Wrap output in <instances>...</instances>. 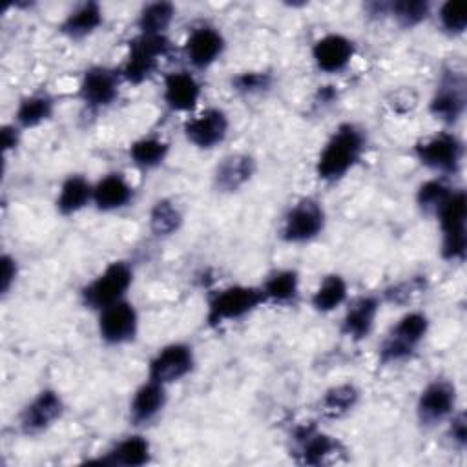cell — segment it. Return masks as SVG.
I'll return each mask as SVG.
<instances>
[{
  "instance_id": "cell-21",
  "label": "cell",
  "mask_w": 467,
  "mask_h": 467,
  "mask_svg": "<svg viewBox=\"0 0 467 467\" xmlns=\"http://www.w3.org/2000/svg\"><path fill=\"white\" fill-rule=\"evenodd\" d=\"M168 405V387L146 378L130 396L128 420L135 429L153 423Z\"/></svg>"
},
{
  "instance_id": "cell-29",
  "label": "cell",
  "mask_w": 467,
  "mask_h": 467,
  "mask_svg": "<svg viewBox=\"0 0 467 467\" xmlns=\"http://www.w3.org/2000/svg\"><path fill=\"white\" fill-rule=\"evenodd\" d=\"M170 155V142L155 133L137 137L128 144V159L142 171L161 168Z\"/></svg>"
},
{
  "instance_id": "cell-19",
  "label": "cell",
  "mask_w": 467,
  "mask_h": 467,
  "mask_svg": "<svg viewBox=\"0 0 467 467\" xmlns=\"http://www.w3.org/2000/svg\"><path fill=\"white\" fill-rule=\"evenodd\" d=\"M310 57L317 71L325 75H337L345 71L356 57V42L343 33H325L314 40Z\"/></svg>"
},
{
  "instance_id": "cell-34",
  "label": "cell",
  "mask_w": 467,
  "mask_h": 467,
  "mask_svg": "<svg viewBox=\"0 0 467 467\" xmlns=\"http://www.w3.org/2000/svg\"><path fill=\"white\" fill-rule=\"evenodd\" d=\"M452 190L454 186L447 182V177L434 175L418 184L414 193V202L423 215L434 217Z\"/></svg>"
},
{
  "instance_id": "cell-2",
  "label": "cell",
  "mask_w": 467,
  "mask_h": 467,
  "mask_svg": "<svg viewBox=\"0 0 467 467\" xmlns=\"http://www.w3.org/2000/svg\"><path fill=\"white\" fill-rule=\"evenodd\" d=\"M431 330V319L423 310H407L387 330L378 345V363L392 367L414 358Z\"/></svg>"
},
{
  "instance_id": "cell-1",
  "label": "cell",
  "mask_w": 467,
  "mask_h": 467,
  "mask_svg": "<svg viewBox=\"0 0 467 467\" xmlns=\"http://www.w3.org/2000/svg\"><path fill=\"white\" fill-rule=\"evenodd\" d=\"M367 150V130L356 122H339L323 142L314 173L317 181L334 184L345 179L363 159Z\"/></svg>"
},
{
  "instance_id": "cell-17",
  "label": "cell",
  "mask_w": 467,
  "mask_h": 467,
  "mask_svg": "<svg viewBox=\"0 0 467 467\" xmlns=\"http://www.w3.org/2000/svg\"><path fill=\"white\" fill-rule=\"evenodd\" d=\"M226 49V38L219 27L212 24L193 26L184 40L182 53L186 62L195 71H204L212 67Z\"/></svg>"
},
{
  "instance_id": "cell-42",
  "label": "cell",
  "mask_w": 467,
  "mask_h": 467,
  "mask_svg": "<svg viewBox=\"0 0 467 467\" xmlns=\"http://www.w3.org/2000/svg\"><path fill=\"white\" fill-rule=\"evenodd\" d=\"M0 139H2L4 153L15 151L22 140V130L15 122H7L0 130Z\"/></svg>"
},
{
  "instance_id": "cell-7",
  "label": "cell",
  "mask_w": 467,
  "mask_h": 467,
  "mask_svg": "<svg viewBox=\"0 0 467 467\" xmlns=\"http://www.w3.org/2000/svg\"><path fill=\"white\" fill-rule=\"evenodd\" d=\"M290 456L297 463L310 467L336 463L343 460L347 452L345 445L336 436L321 431L314 421H303L296 425L290 434Z\"/></svg>"
},
{
  "instance_id": "cell-33",
  "label": "cell",
  "mask_w": 467,
  "mask_h": 467,
  "mask_svg": "<svg viewBox=\"0 0 467 467\" xmlns=\"http://www.w3.org/2000/svg\"><path fill=\"white\" fill-rule=\"evenodd\" d=\"M182 223H184V213L181 206L168 197L157 199L148 212V228L151 235L161 239L175 235L182 228Z\"/></svg>"
},
{
  "instance_id": "cell-6",
  "label": "cell",
  "mask_w": 467,
  "mask_h": 467,
  "mask_svg": "<svg viewBox=\"0 0 467 467\" xmlns=\"http://www.w3.org/2000/svg\"><path fill=\"white\" fill-rule=\"evenodd\" d=\"M263 305L265 299L259 285H228L208 297L204 323L208 328H219L226 323L244 319Z\"/></svg>"
},
{
  "instance_id": "cell-28",
  "label": "cell",
  "mask_w": 467,
  "mask_h": 467,
  "mask_svg": "<svg viewBox=\"0 0 467 467\" xmlns=\"http://www.w3.org/2000/svg\"><path fill=\"white\" fill-rule=\"evenodd\" d=\"M57 109V100L49 91H33L24 95L13 113V122L22 130H35L51 120Z\"/></svg>"
},
{
  "instance_id": "cell-37",
  "label": "cell",
  "mask_w": 467,
  "mask_h": 467,
  "mask_svg": "<svg viewBox=\"0 0 467 467\" xmlns=\"http://www.w3.org/2000/svg\"><path fill=\"white\" fill-rule=\"evenodd\" d=\"M274 73L268 69H246L230 78V88L241 97H257L272 89Z\"/></svg>"
},
{
  "instance_id": "cell-22",
  "label": "cell",
  "mask_w": 467,
  "mask_h": 467,
  "mask_svg": "<svg viewBox=\"0 0 467 467\" xmlns=\"http://www.w3.org/2000/svg\"><path fill=\"white\" fill-rule=\"evenodd\" d=\"M202 97V84L190 69H175L162 77V102L173 113H192Z\"/></svg>"
},
{
  "instance_id": "cell-41",
  "label": "cell",
  "mask_w": 467,
  "mask_h": 467,
  "mask_svg": "<svg viewBox=\"0 0 467 467\" xmlns=\"http://www.w3.org/2000/svg\"><path fill=\"white\" fill-rule=\"evenodd\" d=\"M0 296L5 297L11 288L15 286L16 279H18V274H20V266H18V261L16 257H13L11 254H2L0 257Z\"/></svg>"
},
{
  "instance_id": "cell-43",
  "label": "cell",
  "mask_w": 467,
  "mask_h": 467,
  "mask_svg": "<svg viewBox=\"0 0 467 467\" xmlns=\"http://www.w3.org/2000/svg\"><path fill=\"white\" fill-rule=\"evenodd\" d=\"M337 100V89L336 86H319L317 93H316V102L317 104H323V106H328L332 102Z\"/></svg>"
},
{
  "instance_id": "cell-26",
  "label": "cell",
  "mask_w": 467,
  "mask_h": 467,
  "mask_svg": "<svg viewBox=\"0 0 467 467\" xmlns=\"http://www.w3.org/2000/svg\"><path fill=\"white\" fill-rule=\"evenodd\" d=\"M93 206V182L84 173H69L58 186L55 210L62 217H71Z\"/></svg>"
},
{
  "instance_id": "cell-39",
  "label": "cell",
  "mask_w": 467,
  "mask_h": 467,
  "mask_svg": "<svg viewBox=\"0 0 467 467\" xmlns=\"http://www.w3.org/2000/svg\"><path fill=\"white\" fill-rule=\"evenodd\" d=\"M418 102H420L418 91L414 88H410V86H403V88L392 89L390 95L387 97V106L396 115L412 113L418 108Z\"/></svg>"
},
{
  "instance_id": "cell-24",
  "label": "cell",
  "mask_w": 467,
  "mask_h": 467,
  "mask_svg": "<svg viewBox=\"0 0 467 467\" xmlns=\"http://www.w3.org/2000/svg\"><path fill=\"white\" fill-rule=\"evenodd\" d=\"M257 162L248 153H228L213 168L212 184L219 193H235L255 175Z\"/></svg>"
},
{
  "instance_id": "cell-11",
  "label": "cell",
  "mask_w": 467,
  "mask_h": 467,
  "mask_svg": "<svg viewBox=\"0 0 467 467\" xmlns=\"http://www.w3.org/2000/svg\"><path fill=\"white\" fill-rule=\"evenodd\" d=\"M458 410V389L449 378L438 376L423 385L416 398L414 414L421 429L443 425Z\"/></svg>"
},
{
  "instance_id": "cell-23",
  "label": "cell",
  "mask_w": 467,
  "mask_h": 467,
  "mask_svg": "<svg viewBox=\"0 0 467 467\" xmlns=\"http://www.w3.org/2000/svg\"><path fill=\"white\" fill-rule=\"evenodd\" d=\"M135 201V188L122 171H108L93 182V208L100 213H113Z\"/></svg>"
},
{
  "instance_id": "cell-5",
  "label": "cell",
  "mask_w": 467,
  "mask_h": 467,
  "mask_svg": "<svg viewBox=\"0 0 467 467\" xmlns=\"http://www.w3.org/2000/svg\"><path fill=\"white\" fill-rule=\"evenodd\" d=\"M440 228V255L447 263H463L467 255V193L463 188L451 192L434 215Z\"/></svg>"
},
{
  "instance_id": "cell-38",
  "label": "cell",
  "mask_w": 467,
  "mask_h": 467,
  "mask_svg": "<svg viewBox=\"0 0 467 467\" xmlns=\"http://www.w3.org/2000/svg\"><path fill=\"white\" fill-rule=\"evenodd\" d=\"M436 20L445 35L462 36L467 29V2L445 0L438 5Z\"/></svg>"
},
{
  "instance_id": "cell-4",
  "label": "cell",
  "mask_w": 467,
  "mask_h": 467,
  "mask_svg": "<svg viewBox=\"0 0 467 467\" xmlns=\"http://www.w3.org/2000/svg\"><path fill=\"white\" fill-rule=\"evenodd\" d=\"M135 270L130 261L115 259L109 261L97 275H93L78 292L84 308L100 312L102 308L122 301L133 285Z\"/></svg>"
},
{
  "instance_id": "cell-35",
  "label": "cell",
  "mask_w": 467,
  "mask_h": 467,
  "mask_svg": "<svg viewBox=\"0 0 467 467\" xmlns=\"http://www.w3.org/2000/svg\"><path fill=\"white\" fill-rule=\"evenodd\" d=\"M432 4L429 0H394L389 2V16L403 29H414L429 20Z\"/></svg>"
},
{
  "instance_id": "cell-32",
  "label": "cell",
  "mask_w": 467,
  "mask_h": 467,
  "mask_svg": "<svg viewBox=\"0 0 467 467\" xmlns=\"http://www.w3.org/2000/svg\"><path fill=\"white\" fill-rule=\"evenodd\" d=\"M177 16V5L166 0L144 4L135 18L137 33L140 35H168Z\"/></svg>"
},
{
  "instance_id": "cell-15",
  "label": "cell",
  "mask_w": 467,
  "mask_h": 467,
  "mask_svg": "<svg viewBox=\"0 0 467 467\" xmlns=\"http://www.w3.org/2000/svg\"><path fill=\"white\" fill-rule=\"evenodd\" d=\"M139 310L128 297L97 312V332L100 341L108 347L133 343L139 336Z\"/></svg>"
},
{
  "instance_id": "cell-8",
  "label": "cell",
  "mask_w": 467,
  "mask_h": 467,
  "mask_svg": "<svg viewBox=\"0 0 467 467\" xmlns=\"http://www.w3.org/2000/svg\"><path fill=\"white\" fill-rule=\"evenodd\" d=\"M171 49L168 35H140L137 33L128 42V51L122 66L119 67L120 77L126 84L140 86L150 80L159 69L161 58Z\"/></svg>"
},
{
  "instance_id": "cell-27",
  "label": "cell",
  "mask_w": 467,
  "mask_h": 467,
  "mask_svg": "<svg viewBox=\"0 0 467 467\" xmlns=\"http://www.w3.org/2000/svg\"><path fill=\"white\" fill-rule=\"evenodd\" d=\"M265 305H294L301 290V275L296 268H275L259 283Z\"/></svg>"
},
{
  "instance_id": "cell-14",
  "label": "cell",
  "mask_w": 467,
  "mask_h": 467,
  "mask_svg": "<svg viewBox=\"0 0 467 467\" xmlns=\"http://www.w3.org/2000/svg\"><path fill=\"white\" fill-rule=\"evenodd\" d=\"M197 365L195 350L186 341H171L157 348L150 358L146 378L159 381L166 387L188 378Z\"/></svg>"
},
{
  "instance_id": "cell-13",
  "label": "cell",
  "mask_w": 467,
  "mask_h": 467,
  "mask_svg": "<svg viewBox=\"0 0 467 467\" xmlns=\"http://www.w3.org/2000/svg\"><path fill=\"white\" fill-rule=\"evenodd\" d=\"M66 412V401L62 394L53 387L40 389L18 412V431L35 438L47 432Z\"/></svg>"
},
{
  "instance_id": "cell-12",
  "label": "cell",
  "mask_w": 467,
  "mask_h": 467,
  "mask_svg": "<svg viewBox=\"0 0 467 467\" xmlns=\"http://www.w3.org/2000/svg\"><path fill=\"white\" fill-rule=\"evenodd\" d=\"M122 84L124 80L119 67L93 64L84 69L78 82L77 97L88 111L99 113L117 102Z\"/></svg>"
},
{
  "instance_id": "cell-36",
  "label": "cell",
  "mask_w": 467,
  "mask_h": 467,
  "mask_svg": "<svg viewBox=\"0 0 467 467\" xmlns=\"http://www.w3.org/2000/svg\"><path fill=\"white\" fill-rule=\"evenodd\" d=\"M429 286V279L425 274H416L410 277H405L398 283L389 285L383 288L379 294L381 303H390V305H407L412 303L418 296H421Z\"/></svg>"
},
{
  "instance_id": "cell-18",
  "label": "cell",
  "mask_w": 467,
  "mask_h": 467,
  "mask_svg": "<svg viewBox=\"0 0 467 467\" xmlns=\"http://www.w3.org/2000/svg\"><path fill=\"white\" fill-rule=\"evenodd\" d=\"M153 458L151 441L142 432H130L113 441L100 456L88 460V465L102 467H142Z\"/></svg>"
},
{
  "instance_id": "cell-3",
  "label": "cell",
  "mask_w": 467,
  "mask_h": 467,
  "mask_svg": "<svg viewBox=\"0 0 467 467\" xmlns=\"http://www.w3.org/2000/svg\"><path fill=\"white\" fill-rule=\"evenodd\" d=\"M410 153L418 164L434 175L451 177L460 173L463 166L465 142L456 131L443 128L429 137L416 140Z\"/></svg>"
},
{
  "instance_id": "cell-10",
  "label": "cell",
  "mask_w": 467,
  "mask_h": 467,
  "mask_svg": "<svg viewBox=\"0 0 467 467\" xmlns=\"http://www.w3.org/2000/svg\"><path fill=\"white\" fill-rule=\"evenodd\" d=\"M327 226L323 202L314 195L299 197L288 206L281 219L279 239L288 244H306L317 239Z\"/></svg>"
},
{
  "instance_id": "cell-31",
  "label": "cell",
  "mask_w": 467,
  "mask_h": 467,
  "mask_svg": "<svg viewBox=\"0 0 467 467\" xmlns=\"http://www.w3.org/2000/svg\"><path fill=\"white\" fill-rule=\"evenodd\" d=\"M361 400V390L347 381V383H337L328 387L317 401V409L319 414L327 420H339L345 418L347 414H350L358 403Z\"/></svg>"
},
{
  "instance_id": "cell-40",
  "label": "cell",
  "mask_w": 467,
  "mask_h": 467,
  "mask_svg": "<svg viewBox=\"0 0 467 467\" xmlns=\"http://www.w3.org/2000/svg\"><path fill=\"white\" fill-rule=\"evenodd\" d=\"M445 436L456 451H465L467 447V416L465 410L458 409L445 423Z\"/></svg>"
},
{
  "instance_id": "cell-20",
  "label": "cell",
  "mask_w": 467,
  "mask_h": 467,
  "mask_svg": "<svg viewBox=\"0 0 467 467\" xmlns=\"http://www.w3.org/2000/svg\"><path fill=\"white\" fill-rule=\"evenodd\" d=\"M381 305L379 294H365L352 299L339 321V334L352 343L365 341L376 327Z\"/></svg>"
},
{
  "instance_id": "cell-16",
  "label": "cell",
  "mask_w": 467,
  "mask_h": 467,
  "mask_svg": "<svg viewBox=\"0 0 467 467\" xmlns=\"http://www.w3.org/2000/svg\"><path fill=\"white\" fill-rule=\"evenodd\" d=\"M230 133V117L223 108L208 106L188 117L182 124L184 139L197 150H213L221 146Z\"/></svg>"
},
{
  "instance_id": "cell-25",
  "label": "cell",
  "mask_w": 467,
  "mask_h": 467,
  "mask_svg": "<svg viewBox=\"0 0 467 467\" xmlns=\"http://www.w3.org/2000/svg\"><path fill=\"white\" fill-rule=\"evenodd\" d=\"M104 26V7L95 0L77 4L57 26L58 33L67 40L80 42L95 35Z\"/></svg>"
},
{
  "instance_id": "cell-30",
  "label": "cell",
  "mask_w": 467,
  "mask_h": 467,
  "mask_svg": "<svg viewBox=\"0 0 467 467\" xmlns=\"http://www.w3.org/2000/svg\"><path fill=\"white\" fill-rule=\"evenodd\" d=\"M348 299V281L337 272H330L321 277L314 292L310 294V306L317 314H330L343 306Z\"/></svg>"
},
{
  "instance_id": "cell-9",
  "label": "cell",
  "mask_w": 467,
  "mask_h": 467,
  "mask_svg": "<svg viewBox=\"0 0 467 467\" xmlns=\"http://www.w3.org/2000/svg\"><path fill=\"white\" fill-rule=\"evenodd\" d=\"M467 109V80L463 69L445 67L427 102V111L432 119L452 130Z\"/></svg>"
}]
</instances>
